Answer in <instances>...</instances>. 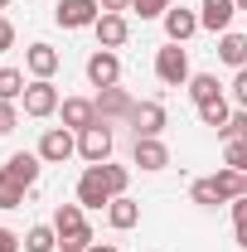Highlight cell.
<instances>
[{
	"label": "cell",
	"instance_id": "cell-1",
	"mask_svg": "<svg viewBox=\"0 0 247 252\" xmlns=\"http://www.w3.org/2000/svg\"><path fill=\"white\" fill-rule=\"evenodd\" d=\"M54 228H59V252H88L93 248V228L83 219V204H59L54 209Z\"/></svg>",
	"mask_w": 247,
	"mask_h": 252
},
{
	"label": "cell",
	"instance_id": "cell-2",
	"mask_svg": "<svg viewBox=\"0 0 247 252\" xmlns=\"http://www.w3.org/2000/svg\"><path fill=\"white\" fill-rule=\"evenodd\" d=\"M25 117H34V122H44V117H54L63 107V97H59V88H54V78H34L30 88H25Z\"/></svg>",
	"mask_w": 247,
	"mask_h": 252
},
{
	"label": "cell",
	"instance_id": "cell-3",
	"mask_svg": "<svg viewBox=\"0 0 247 252\" xmlns=\"http://www.w3.org/2000/svg\"><path fill=\"white\" fill-rule=\"evenodd\" d=\"M155 78H160L165 88H185L189 78H194V73H189V54L180 44H165V49L155 54Z\"/></svg>",
	"mask_w": 247,
	"mask_h": 252
},
{
	"label": "cell",
	"instance_id": "cell-4",
	"mask_svg": "<svg viewBox=\"0 0 247 252\" xmlns=\"http://www.w3.org/2000/svg\"><path fill=\"white\" fill-rule=\"evenodd\" d=\"M78 156V131H68V126H49L44 136H39V160L44 165H63V160Z\"/></svg>",
	"mask_w": 247,
	"mask_h": 252
},
{
	"label": "cell",
	"instance_id": "cell-5",
	"mask_svg": "<svg viewBox=\"0 0 247 252\" xmlns=\"http://www.w3.org/2000/svg\"><path fill=\"white\" fill-rule=\"evenodd\" d=\"M39 170H44L39 151H15V156L0 165V175H5L10 185H20V189H34V185H39Z\"/></svg>",
	"mask_w": 247,
	"mask_h": 252
},
{
	"label": "cell",
	"instance_id": "cell-6",
	"mask_svg": "<svg viewBox=\"0 0 247 252\" xmlns=\"http://www.w3.org/2000/svg\"><path fill=\"white\" fill-rule=\"evenodd\" d=\"M97 15H102L97 0H59V5H54V20H59L63 30H93Z\"/></svg>",
	"mask_w": 247,
	"mask_h": 252
},
{
	"label": "cell",
	"instance_id": "cell-7",
	"mask_svg": "<svg viewBox=\"0 0 247 252\" xmlns=\"http://www.w3.org/2000/svg\"><path fill=\"white\" fill-rule=\"evenodd\" d=\"M78 156L88 160V165L112 160V126L97 122V126H88V131H78Z\"/></svg>",
	"mask_w": 247,
	"mask_h": 252
},
{
	"label": "cell",
	"instance_id": "cell-8",
	"mask_svg": "<svg viewBox=\"0 0 247 252\" xmlns=\"http://www.w3.org/2000/svg\"><path fill=\"white\" fill-rule=\"evenodd\" d=\"M88 83H93L97 93L122 83V59H117V49H97L93 59H88Z\"/></svg>",
	"mask_w": 247,
	"mask_h": 252
},
{
	"label": "cell",
	"instance_id": "cell-9",
	"mask_svg": "<svg viewBox=\"0 0 247 252\" xmlns=\"http://www.w3.org/2000/svg\"><path fill=\"white\" fill-rule=\"evenodd\" d=\"M131 160H136V165H141V170H165V165H170V146H165V141H160V136H136V141H131Z\"/></svg>",
	"mask_w": 247,
	"mask_h": 252
},
{
	"label": "cell",
	"instance_id": "cell-10",
	"mask_svg": "<svg viewBox=\"0 0 247 252\" xmlns=\"http://www.w3.org/2000/svg\"><path fill=\"white\" fill-rule=\"evenodd\" d=\"M131 112H136V102L126 97V88H102L97 93V117L112 126V122H131Z\"/></svg>",
	"mask_w": 247,
	"mask_h": 252
},
{
	"label": "cell",
	"instance_id": "cell-11",
	"mask_svg": "<svg viewBox=\"0 0 247 252\" xmlns=\"http://www.w3.org/2000/svg\"><path fill=\"white\" fill-rule=\"evenodd\" d=\"M78 204H83V209L112 204V189H107V180H102V165H88V170H83V180H78Z\"/></svg>",
	"mask_w": 247,
	"mask_h": 252
},
{
	"label": "cell",
	"instance_id": "cell-12",
	"mask_svg": "<svg viewBox=\"0 0 247 252\" xmlns=\"http://www.w3.org/2000/svg\"><path fill=\"white\" fill-rule=\"evenodd\" d=\"M233 15H238V5H233V0H199V30L228 34Z\"/></svg>",
	"mask_w": 247,
	"mask_h": 252
},
{
	"label": "cell",
	"instance_id": "cell-13",
	"mask_svg": "<svg viewBox=\"0 0 247 252\" xmlns=\"http://www.w3.org/2000/svg\"><path fill=\"white\" fill-rule=\"evenodd\" d=\"M194 34H199V15L185 10V5H170V10H165V39H170V44H185Z\"/></svg>",
	"mask_w": 247,
	"mask_h": 252
},
{
	"label": "cell",
	"instance_id": "cell-14",
	"mask_svg": "<svg viewBox=\"0 0 247 252\" xmlns=\"http://www.w3.org/2000/svg\"><path fill=\"white\" fill-rule=\"evenodd\" d=\"M63 126L68 131H88V126H97L102 117H97V102H88V97H63Z\"/></svg>",
	"mask_w": 247,
	"mask_h": 252
},
{
	"label": "cell",
	"instance_id": "cell-15",
	"mask_svg": "<svg viewBox=\"0 0 247 252\" xmlns=\"http://www.w3.org/2000/svg\"><path fill=\"white\" fill-rule=\"evenodd\" d=\"M97 49H122L126 39H131V25H126V15H97Z\"/></svg>",
	"mask_w": 247,
	"mask_h": 252
},
{
	"label": "cell",
	"instance_id": "cell-16",
	"mask_svg": "<svg viewBox=\"0 0 247 252\" xmlns=\"http://www.w3.org/2000/svg\"><path fill=\"white\" fill-rule=\"evenodd\" d=\"M131 131H136V136H160V131H165V107H160V102H136Z\"/></svg>",
	"mask_w": 247,
	"mask_h": 252
},
{
	"label": "cell",
	"instance_id": "cell-17",
	"mask_svg": "<svg viewBox=\"0 0 247 252\" xmlns=\"http://www.w3.org/2000/svg\"><path fill=\"white\" fill-rule=\"evenodd\" d=\"M59 49H54V44H30V49H25V68H30L34 78H54V73H59Z\"/></svg>",
	"mask_w": 247,
	"mask_h": 252
},
{
	"label": "cell",
	"instance_id": "cell-18",
	"mask_svg": "<svg viewBox=\"0 0 247 252\" xmlns=\"http://www.w3.org/2000/svg\"><path fill=\"white\" fill-rule=\"evenodd\" d=\"M218 59L228 68H247V34H238V30L218 34Z\"/></svg>",
	"mask_w": 247,
	"mask_h": 252
},
{
	"label": "cell",
	"instance_id": "cell-19",
	"mask_svg": "<svg viewBox=\"0 0 247 252\" xmlns=\"http://www.w3.org/2000/svg\"><path fill=\"white\" fill-rule=\"evenodd\" d=\"M107 223H112V228H117V233H126V228H136V223H141V204H136V199H112V204H107Z\"/></svg>",
	"mask_w": 247,
	"mask_h": 252
},
{
	"label": "cell",
	"instance_id": "cell-20",
	"mask_svg": "<svg viewBox=\"0 0 247 252\" xmlns=\"http://www.w3.org/2000/svg\"><path fill=\"white\" fill-rule=\"evenodd\" d=\"M25 252H59V228L54 223H34L25 233Z\"/></svg>",
	"mask_w": 247,
	"mask_h": 252
},
{
	"label": "cell",
	"instance_id": "cell-21",
	"mask_svg": "<svg viewBox=\"0 0 247 252\" xmlns=\"http://www.w3.org/2000/svg\"><path fill=\"white\" fill-rule=\"evenodd\" d=\"M185 88H189V97H194V107H204V102H218V97H223V88H218L214 73H194Z\"/></svg>",
	"mask_w": 247,
	"mask_h": 252
},
{
	"label": "cell",
	"instance_id": "cell-22",
	"mask_svg": "<svg viewBox=\"0 0 247 252\" xmlns=\"http://www.w3.org/2000/svg\"><path fill=\"white\" fill-rule=\"evenodd\" d=\"M189 199H194V204H204V209H218V204H228V194L218 189V175H209V180H194Z\"/></svg>",
	"mask_w": 247,
	"mask_h": 252
},
{
	"label": "cell",
	"instance_id": "cell-23",
	"mask_svg": "<svg viewBox=\"0 0 247 252\" xmlns=\"http://www.w3.org/2000/svg\"><path fill=\"white\" fill-rule=\"evenodd\" d=\"M228 117H233V102H228V97H218V102H204V107H199V122L214 126V131H223Z\"/></svg>",
	"mask_w": 247,
	"mask_h": 252
},
{
	"label": "cell",
	"instance_id": "cell-24",
	"mask_svg": "<svg viewBox=\"0 0 247 252\" xmlns=\"http://www.w3.org/2000/svg\"><path fill=\"white\" fill-rule=\"evenodd\" d=\"M25 88H30V83H25L20 68H0V102H20Z\"/></svg>",
	"mask_w": 247,
	"mask_h": 252
},
{
	"label": "cell",
	"instance_id": "cell-25",
	"mask_svg": "<svg viewBox=\"0 0 247 252\" xmlns=\"http://www.w3.org/2000/svg\"><path fill=\"white\" fill-rule=\"evenodd\" d=\"M102 180H107V189H112V199H122L126 185H131V170H126V165H112V160H102Z\"/></svg>",
	"mask_w": 247,
	"mask_h": 252
},
{
	"label": "cell",
	"instance_id": "cell-26",
	"mask_svg": "<svg viewBox=\"0 0 247 252\" xmlns=\"http://www.w3.org/2000/svg\"><path fill=\"white\" fill-rule=\"evenodd\" d=\"M223 165H233V170H243V175H247V136L223 146Z\"/></svg>",
	"mask_w": 247,
	"mask_h": 252
},
{
	"label": "cell",
	"instance_id": "cell-27",
	"mask_svg": "<svg viewBox=\"0 0 247 252\" xmlns=\"http://www.w3.org/2000/svg\"><path fill=\"white\" fill-rule=\"evenodd\" d=\"M170 5H175V0H131V10H136L141 20H165Z\"/></svg>",
	"mask_w": 247,
	"mask_h": 252
},
{
	"label": "cell",
	"instance_id": "cell-28",
	"mask_svg": "<svg viewBox=\"0 0 247 252\" xmlns=\"http://www.w3.org/2000/svg\"><path fill=\"white\" fill-rule=\"evenodd\" d=\"M25 194H30V189H20V185H10V180H5V175H0V209H20V204H25Z\"/></svg>",
	"mask_w": 247,
	"mask_h": 252
},
{
	"label": "cell",
	"instance_id": "cell-29",
	"mask_svg": "<svg viewBox=\"0 0 247 252\" xmlns=\"http://www.w3.org/2000/svg\"><path fill=\"white\" fill-rule=\"evenodd\" d=\"M233 228H238V248L247 252V194L233 199Z\"/></svg>",
	"mask_w": 247,
	"mask_h": 252
},
{
	"label": "cell",
	"instance_id": "cell-30",
	"mask_svg": "<svg viewBox=\"0 0 247 252\" xmlns=\"http://www.w3.org/2000/svg\"><path fill=\"white\" fill-rule=\"evenodd\" d=\"M218 136H223V146H228V141H243V136H247V112H233L228 126H223Z\"/></svg>",
	"mask_w": 247,
	"mask_h": 252
},
{
	"label": "cell",
	"instance_id": "cell-31",
	"mask_svg": "<svg viewBox=\"0 0 247 252\" xmlns=\"http://www.w3.org/2000/svg\"><path fill=\"white\" fill-rule=\"evenodd\" d=\"M15 126H20V107L15 102H0V136H10Z\"/></svg>",
	"mask_w": 247,
	"mask_h": 252
},
{
	"label": "cell",
	"instance_id": "cell-32",
	"mask_svg": "<svg viewBox=\"0 0 247 252\" xmlns=\"http://www.w3.org/2000/svg\"><path fill=\"white\" fill-rule=\"evenodd\" d=\"M233 102L247 112V68H238V78H233Z\"/></svg>",
	"mask_w": 247,
	"mask_h": 252
},
{
	"label": "cell",
	"instance_id": "cell-33",
	"mask_svg": "<svg viewBox=\"0 0 247 252\" xmlns=\"http://www.w3.org/2000/svg\"><path fill=\"white\" fill-rule=\"evenodd\" d=\"M5 49H15V25L0 15V54H5Z\"/></svg>",
	"mask_w": 247,
	"mask_h": 252
},
{
	"label": "cell",
	"instance_id": "cell-34",
	"mask_svg": "<svg viewBox=\"0 0 247 252\" xmlns=\"http://www.w3.org/2000/svg\"><path fill=\"white\" fill-rule=\"evenodd\" d=\"M25 248V238H15L10 228H0V252H20Z\"/></svg>",
	"mask_w": 247,
	"mask_h": 252
},
{
	"label": "cell",
	"instance_id": "cell-35",
	"mask_svg": "<svg viewBox=\"0 0 247 252\" xmlns=\"http://www.w3.org/2000/svg\"><path fill=\"white\" fill-rule=\"evenodd\" d=\"M102 5V15H126L131 10V0H97Z\"/></svg>",
	"mask_w": 247,
	"mask_h": 252
},
{
	"label": "cell",
	"instance_id": "cell-36",
	"mask_svg": "<svg viewBox=\"0 0 247 252\" xmlns=\"http://www.w3.org/2000/svg\"><path fill=\"white\" fill-rule=\"evenodd\" d=\"M88 252H117V243H93Z\"/></svg>",
	"mask_w": 247,
	"mask_h": 252
},
{
	"label": "cell",
	"instance_id": "cell-37",
	"mask_svg": "<svg viewBox=\"0 0 247 252\" xmlns=\"http://www.w3.org/2000/svg\"><path fill=\"white\" fill-rule=\"evenodd\" d=\"M233 5H238V10H247V0H233Z\"/></svg>",
	"mask_w": 247,
	"mask_h": 252
},
{
	"label": "cell",
	"instance_id": "cell-38",
	"mask_svg": "<svg viewBox=\"0 0 247 252\" xmlns=\"http://www.w3.org/2000/svg\"><path fill=\"white\" fill-rule=\"evenodd\" d=\"M5 5H10V0H0V10H5Z\"/></svg>",
	"mask_w": 247,
	"mask_h": 252
},
{
	"label": "cell",
	"instance_id": "cell-39",
	"mask_svg": "<svg viewBox=\"0 0 247 252\" xmlns=\"http://www.w3.org/2000/svg\"><path fill=\"white\" fill-rule=\"evenodd\" d=\"M243 194H247V189H243Z\"/></svg>",
	"mask_w": 247,
	"mask_h": 252
}]
</instances>
